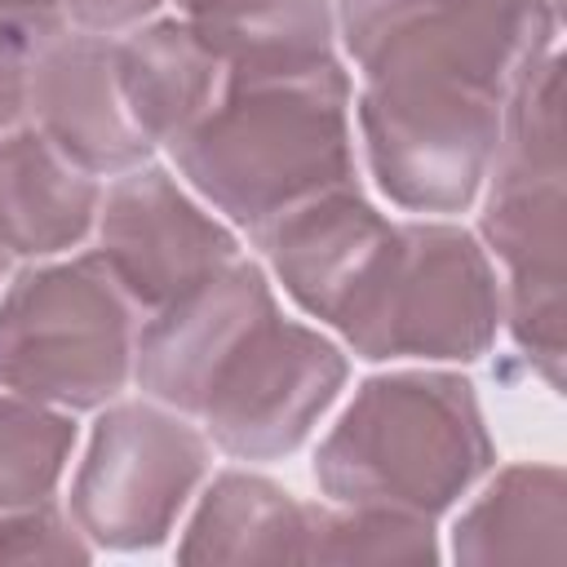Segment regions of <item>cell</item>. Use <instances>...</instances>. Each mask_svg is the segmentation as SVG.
I'll return each instance as SVG.
<instances>
[{"label":"cell","instance_id":"cell-19","mask_svg":"<svg viewBox=\"0 0 567 567\" xmlns=\"http://www.w3.org/2000/svg\"><path fill=\"white\" fill-rule=\"evenodd\" d=\"M443 545L434 518L390 505L319 501L310 563H439Z\"/></svg>","mask_w":567,"mask_h":567},{"label":"cell","instance_id":"cell-20","mask_svg":"<svg viewBox=\"0 0 567 567\" xmlns=\"http://www.w3.org/2000/svg\"><path fill=\"white\" fill-rule=\"evenodd\" d=\"M66 22L62 13H40V18H0V133L27 120V80H31V58L40 40Z\"/></svg>","mask_w":567,"mask_h":567},{"label":"cell","instance_id":"cell-3","mask_svg":"<svg viewBox=\"0 0 567 567\" xmlns=\"http://www.w3.org/2000/svg\"><path fill=\"white\" fill-rule=\"evenodd\" d=\"M478 244L501 266V301L514 350L563 390V284H567V159H563V44L523 66L478 190Z\"/></svg>","mask_w":567,"mask_h":567},{"label":"cell","instance_id":"cell-22","mask_svg":"<svg viewBox=\"0 0 567 567\" xmlns=\"http://www.w3.org/2000/svg\"><path fill=\"white\" fill-rule=\"evenodd\" d=\"M40 13H62L58 0H0V18H40Z\"/></svg>","mask_w":567,"mask_h":567},{"label":"cell","instance_id":"cell-2","mask_svg":"<svg viewBox=\"0 0 567 567\" xmlns=\"http://www.w3.org/2000/svg\"><path fill=\"white\" fill-rule=\"evenodd\" d=\"M350 66L221 80L213 106L164 151L177 177L235 230L359 182Z\"/></svg>","mask_w":567,"mask_h":567},{"label":"cell","instance_id":"cell-21","mask_svg":"<svg viewBox=\"0 0 567 567\" xmlns=\"http://www.w3.org/2000/svg\"><path fill=\"white\" fill-rule=\"evenodd\" d=\"M62 4V18L80 31H93V35H124L133 31L137 22L155 18L168 0H58Z\"/></svg>","mask_w":567,"mask_h":567},{"label":"cell","instance_id":"cell-15","mask_svg":"<svg viewBox=\"0 0 567 567\" xmlns=\"http://www.w3.org/2000/svg\"><path fill=\"white\" fill-rule=\"evenodd\" d=\"M319 501H297L284 483L257 470L208 474L195 492L182 536L173 545L177 563H310Z\"/></svg>","mask_w":567,"mask_h":567},{"label":"cell","instance_id":"cell-7","mask_svg":"<svg viewBox=\"0 0 567 567\" xmlns=\"http://www.w3.org/2000/svg\"><path fill=\"white\" fill-rule=\"evenodd\" d=\"M332 13L359 80H439L496 102L558 40V0H332Z\"/></svg>","mask_w":567,"mask_h":567},{"label":"cell","instance_id":"cell-14","mask_svg":"<svg viewBox=\"0 0 567 567\" xmlns=\"http://www.w3.org/2000/svg\"><path fill=\"white\" fill-rule=\"evenodd\" d=\"M102 177L71 164L35 124L0 133V252L49 261L93 239Z\"/></svg>","mask_w":567,"mask_h":567},{"label":"cell","instance_id":"cell-13","mask_svg":"<svg viewBox=\"0 0 567 567\" xmlns=\"http://www.w3.org/2000/svg\"><path fill=\"white\" fill-rule=\"evenodd\" d=\"M75 443V412L0 390V567L93 558L62 501Z\"/></svg>","mask_w":567,"mask_h":567},{"label":"cell","instance_id":"cell-1","mask_svg":"<svg viewBox=\"0 0 567 567\" xmlns=\"http://www.w3.org/2000/svg\"><path fill=\"white\" fill-rule=\"evenodd\" d=\"M350 381V350L292 319L257 257L137 323L133 385L190 416L230 461L301 452Z\"/></svg>","mask_w":567,"mask_h":567},{"label":"cell","instance_id":"cell-9","mask_svg":"<svg viewBox=\"0 0 567 567\" xmlns=\"http://www.w3.org/2000/svg\"><path fill=\"white\" fill-rule=\"evenodd\" d=\"M501 106L487 93L439 80H359L350 115L372 186L412 217L474 208L496 137Z\"/></svg>","mask_w":567,"mask_h":567},{"label":"cell","instance_id":"cell-23","mask_svg":"<svg viewBox=\"0 0 567 567\" xmlns=\"http://www.w3.org/2000/svg\"><path fill=\"white\" fill-rule=\"evenodd\" d=\"M4 261H9V257H4V252H0V275H4Z\"/></svg>","mask_w":567,"mask_h":567},{"label":"cell","instance_id":"cell-4","mask_svg":"<svg viewBox=\"0 0 567 567\" xmlns=\"http://www.w3.org/2000/svg\"><path fill=\"white\" fill-rule=\"evenodd\" d=\"M492 465L496 439L474 381L421 363L363 377L319 439L310 474L323 501L443 518Z\"/></svg>","mask_w":567,"mask_h":567},{"label":"cell","instance_id":"cell-12","mask_svg":"<svg viewBox=\"0 0 567 567\" xmlns=\"http://www.w3.org/2000/svg\"><path fill=\"white\" fill-rule=\"evenodd\" d=\"M27 124L93 177H120L155 155L124 111L115 35H93L71 22H58L31 58Z\"/></svg>","mask_w":567,"mask_h":567},{"label":"cell","instance_id":"cell-6","mask_svg":"<svg viewBox=\"0 0 567 567\" xmlns=\"http://www.w3.org/2000/svg\"><path fill=\"white\" fill-rule=\"evenodd\" d=\"M501 275L478 235L452 217H399V239L337 337L368 363H474L501 337Z\"/></svg>","mask_w":567,"mask_h":567},{"label":"cell","instance_id":"cell-11","mask_svg":"<svg viewBox=\"0 0 567 567\" xmlns=\"http://www.w3.org/2000/svg\"><path fill=\"white\" fill-rule=\"evenodd\" d=\"M394 235L399 217L381 213L363 186L350 182L279 213L252 230V244L270 284L284 288L306 319L337 337L368 297Z\"/></svg>","mask_w":567,"mask_h":567},{"label":"cell","instance_id":"cell-8","mask_svg":"<svg viewBox=\"0 0 567 567\" xmlns=\"http://www.w3.org/2000/svg\"><path fill=\"white\" fill-rule=\"evenodd\" d=\"M208 474L213 443L190 416L120 394L97 408L62 501L93 554H151L173 540Z\"/></svg>","mask_w":567,"mask_h":567},{"label":"cell","instance_id":"cell-5","mask_svg":"<svg viewBox=\"0 0 567 567\" xmlns=\"http://www.w3.org/2000/svg\"><path fill=\"white\" fill-rule=\"evenodd\" d=\"M137 323L93 248L27 261L0 292V390L97 412L133 385Z\"/></svg>","mask_w":567,"mask_h":567},{"label":"cell","instance_id":"cell-10","mask_svg":"<svg viewBox=\"0 0 567 567\" xmlns=\"http://www.w3.org/2000/svg\"><path fill=\"white\" fill-rule=\"evenodd\" d=\"M93 252L146 319L244 257V239L177 177V168L146 159L102 186Z\"/></svg>","mask_w":567,"mask_h":567},{"label":"cell","instance_id":"cell-17","mask_svg":"<svg viewBox=\"0 0 567 567\" xmlns=\"http://www.w3.org/2000/svg\"><path fill=\"white\" fill-rule=\"evenodd\" d=\"M221 58L226 80L346 66L332 0H168Z\"/></svg>","mask_w":567,"mask_h":567},{"label":"cell","instance_id":"cell-18","mask_svg":"<svg viewBox=\"0 0 567 567\" xmlns=\"http://www.w3.org/2000/svg\"><path fill=\"white\" fill-rule=\"evenodd\" d=\"M221 80V58L177 13H155L115 35V84L124 111L155 151L213 106Z\"/></svg>","mask_w":567,"mask_h":567},{"label":"cell","instance_id":"cell-16","mask_svg":"<svg viewBox=\"0 0 567 567\" xmlns=\"http://www.w3.org/2000/svg\"><path fill=\"white\" fill-rule=\"evenodd\" d=\"M447 558L465 567L563 563L567 558V474L554 461L492 465L474 501L452 518Z\"/></svg>","mask_w":567,"mask_h":567}]
</instances>
